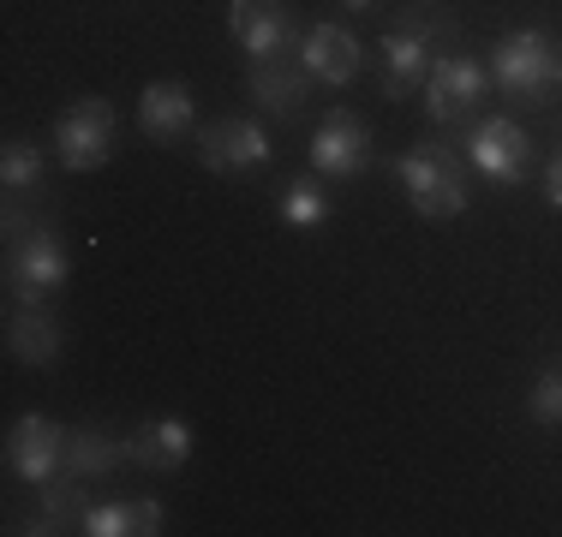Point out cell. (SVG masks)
I'll list each match as a JSON object with an SVG mask.
<instances>
[{"instance_id":"1","label":"cell","mask_w":562,"mask_h":537,"mask_svg":"<svg viewBox=\"0 0 562 537\" xmlns=\"http://www.w3.org/2000/svg\"><path fill=\"white\" fill-rule=\"evenodd\" d=\"M491 84L503 96H515L520 107H544L562 90V43L551 31H539V24L497 36V48H491Z\"/></svg>"},{"instance_id":"2","label":"cell","mask_w":562,"mask_h":537,"mask_svg":"<svg viewBox=\"0 0 562 537\" xmlns=\"http://www.w3.org/2000/svg\"><path fill=\"white\" fill-rule=\"evenodd\" d=\"M395 173H401V192H407L413 215H425V221H454V215H467V204H473L461 150L443 144V138L395 156Z\"/></svg>"},{"instance_id":"3","label":"cell","mask_w":562,"mask_h":537,"mask_svg":"<svg viewBox=\"0 0 562 537\" xmlns=\"http://www.w3.org/2000/svg\"><path fill=\"white\" fill-rule=\"evenodd\" d=\"M72 263H66V245L55 233V221H31L19 233H7V293L12 305H48L66 287Z\"/></svg>"},{"instance_id":"4","label":"cell","mask_w":562,"mask_h":537,"mask_svg":"<svg viewBox=\"0 0 562 537\" xmlns=\"http://www.w3.org/2000/svg\"><path fill=\"white\" fill-rule=\"evenodd\" d=\"M485 90H491V66L467 60V54H443L425 72V114L443 132L449 126L467 132V119H479V107H485Z\"/></svg>"},{"instance_id":"5","label":"cell","mask_w":562,"mask_h":537,"mask_svg":"<svg viewBox=\"0 0 562 537\" xmlns=\"http://www.w3.org/2000/svg\"><path fill=\"white\" fill-rule=\"evenodd\" d=\"M461 150H467V161H473L485 180H497V185H520L532 173V138L508 114L473 119V126H467V138H461Z\"/></svg>"},{"instance_id":"6","label":"cell","mask_w":562,"mask_h":537,"mask_svg":"<svg viewBox=\"0 0 562 537\" xmlns=\"http://www.w3.org/2000/svg\"><path fill=\"white\" fill-rule=\"evenodd\" d=\"M114 132H120V119H114V107L102 102V96L72 102V107L60 114V126H55V156H60V168H66V173L102 168V161L114 156Z\"/></svg>"},{"instance_id":"7","label":"cell","mask_w":562,"mask_h":537,"mask_svg":"<svg viewBox=\"0 0 562 537\" xmlns=\"http://www.w3.org/2000/svg\"><path fill=\"white\" fill-rule=\"evenodd\" d=\"M270 156H276L270 132H263L258 119H246V114L210 119V126L198 132V161H204L210 173H227V180H239V173H258Z\"/></svg>"},{"instance_id":"8","label":"cell","mask_w":562,"mask_h":537,"mask_svg":"<svg viewBox=\"0 0 562 537\" xmlns=\"http://www.w3.org/2000/svg\"><path fill=\"white\" fill-rule=\"evenodd\" d=\"M7 472L19 483H31V490H43L48 478L66 472V430L48 412H24L7 430Z\"/></svg>"},{"instance_id":"9","label":"cell","mask_w":562,"mask_h":537,"mask_svg":"<svg viewBox=\"0 0 562 537\" xmlns=\"http://www.w3.org/2000/svg\"><path fill=\"white\" fill-rule=\"evenodd\" d=\"M371 161V126L353 114V107H329L324 126L312 132V173H324V180H359Z\"/></svg>"},{"instance_id":"10","label":"cell","mask_w":562,"mask_h":537,"mask_svg":"<svg viewBox=\"0 0 562 537\" xmlns=\"http://www.w3.org/2000/svg\"><path fill=\"white\" fill-rule=\"evenodd\" d=\"M227 31L246 48V60H281L288 48H300L288 0H227Z\"/></svg>"},{"instance_id":"11","label":"cell","mask_w":562,"mask_h":537,"mask_svg":"<svg viewBox=\"0 0 562 537\" xmlns=\"http://www.w3.org/2000/svg\"><path fill=\"white\" fill-rule=\"evenodd\" d=\"M300 66L312 72V84H329V90H347L359 78V66H366V43H359L347 24H312V31L300 36Z\"/></svg>"},{"instance_id":"12","label":"cell","mask_w":562,"mask_h":537,"mask_svg":"<svg viewBox=\"0 0 562 537\" xmlns=\"http://www.w3.org/2000/svg\"><path fill=\"white\" fill-rule=\"evenodd\" d=\"M192 460V424L186 419H150L138 424L126 436V466H138V472H180V466Z\"/></svg>"},{"instance_id":"13","label":"cell","mask_w":562,"mask_h":537,"mask_svg":"<svg viewBox=\"0 0 562 537\" xmlns=\"http://www.w3.org/2000/svg\"><path fill=\"white\" fill-rule=\"evenodd\" d=\"M192 126H198L192 90H186L180 78H156V84H144V96H138V132L150 144H180Z\"/></svg>"},{"instance_id":"14","label":"cell","mask_w":562,"mask_h":537,"mask_svg":"<svg viewBox=\"0 0 562 537\" xmlns=\"http://www.w3.org/2000/svg\"><path fill=\"white\" fill-rule=\"evenodd\" d=\"M431 60H437V43H425L419 31H395L378 43V66H383V96L401 102V96H413V90L425 84V72H431Z\"/></svg>"},{"instance_id":"15","label":"cell","mask_w":562,"mask_h":537,"mask_svg":"<svg viewBox=\"0 0 562 537\" xmlns=\"http://www.w3.org/2000/svg\"><path fill=\"white\" fill-rule=\"evenodd\" d=\"M7 353L19 358V365H31V370L55 365V358H60V317L48 311V305H12Z\"/></svg>"},{"instance_id":"16","label":"cell","mask_w":562,"mask_h":537,"mask_svg":"<svg viewBox=\"0 0 562 537\" xmlns=\"http://www.w3.org/2000/svg\"><path fill=\"white\" fill-rule=\"evenodd\" d=\"M251 96H258V107H270V114L293 119L305 107V96H312V72L300 66V54H281V60H251Z\"/></svg>"},{"instance_id":"17","label":"cell","mask_w":562,"mask_h":537,"mask_svg":"<svg viewBox=\"0 0 562 537\" xmlns=\"http://www.w3.org/2000/svg\"><path fill=\"white\" fill-rule=\"evenodd\" d=\"M85 537H156L162 532V502L150 495H120V502H90L78 519Z\"/></svg>"},{"instance_id":"18","label":"cell","mask_w":562,"mask_h":537,"mask_svg":"<svg viewBox=\"0 0 562 537\" xmlns=\"http://www.w3.org/2000/svg\"><path fill=\"white\" fill-rule=\"evenodd\" d=\"M85 478L78 472H60V478H48L43 490H36V514L24 519L19 532H36V537H48V532H78V519H85Z\"/></svg>"},{"instance_id":"19","label":"cell","mask_w":562,"mask_h":537,"mask_svg":"<svg viewBox=\"0 0 562 537\" xmlns=\"http://www.w3.org/2000/svg\"><path fill=\"white\" fill-rule=\"evenodd\" d=\"M126 466V442H114L102 424H78L66 430V472H78L85 483H102Z\"/></svg>"},{"instance_id":"20","label":"cell","mask_w":562,"mask_h":537,"mask_svg":"<svg viewBox=\"0 0 562 537\" xmlns=\"http://www.w3.org/2000/svg\"><path fill=\"white\" fill-rule=\"evenodd\" d=\"M276 215L288 227H300V233H312V227H324L329 215H336V197H329L317 180H288L276 192Z\"/></svg>"},{"instance_id":"21","label":"cell","mask_w":562,"mask_h":537,"mask_svg":"<svg viewBox=\"0 0 562 537\" xmlns=\"http://www.w3.org/2000/svg\"><path fill=\"white\" fill-rule=\"evenodd\" d=\"M43 150L24 138H7V150H0V192H7V204H24V197L43 192Z\"/></svg>"},{"instance_id":"22","label":"cell","mask_w":562,"mask_h":537,"mask_svg":"<svg viewBox=\"0 0 562 537\" xmlns=\"http://www.w3.org/2000/svg\"><path fill=\"white\" fill-rule=\"evenodd\" d=\"M401 31H419L425 43H437V48H449L454 43V12L443 7V0H407V12H401Z\"/></svg>"},{"instance_id":"23","label":"cell","mask_w":562,"mask_h":537,"mask_svg":"<svg viewBox=\"0 0 562 537\" xmlns=\"http://www.w3.org/2000/svg\"><path fill=\"white\" fill-rule=\"evenodd\" d=\"M527 412H532V424L562 430V365H544L539 376H532V388H527Z\"/></svg>"},{"instance_id":"24","label":"cell","mask_w":562,"mask_h":537,"mask_svg":"<svg viewBox=\"0 0 562 537\" xmlns=\"http://www.w3.org/2000/svg\"><path fill=\"white\" fill-rule=\"evenodd\" d=\"M544 204L562 209V150L551 156V168H544Z\"/></svg>"},{"instance_id":"25","label":"cell","mask_w":562,"mask_h":537,"mask_svg":"<svg viewBox=\"0 0 562 537\" xmlns=\"http://www.w3.org/2000/svg\"><path fill=\"white\" fill-rule=\"evenodd\" d=\"M341 7H347V12H371L378 0H341Z\"/></svg>"}]
</instances>
